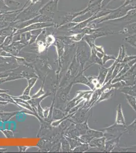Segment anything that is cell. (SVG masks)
Wrapping results in <instances>:
<instances>
[{"label": "cell", "instance_id": "obj_1", "mask_svg": "<svg viewBox=\"0 0 136 153\" xmlns=\"http://www.w3.org/2000/svg\"><path fill=\"white\" fill-rule=\"evenodd\" d=\"M101 131L104 133V136L107 139H109V140L117 137V135H116V134L127 132L126 126L117 124L116 123L111 126L101 129Z\"/></svg>", "mask_w": 136, "mask_h": 153}, {"label": "cell", "instance_id": "obj_2", "mask_svg": "<svg viewBox=\"0 0 136 153\" xmlns=\"http://www.w3.org/2000/svg\"><path fill=\"white\" fill-rule=\"evenodd\" d=\"M106 139L105 136L101 138H95L90 141L88 145L90 147L97 148L99 150V151L105 152V145Z\"/></svg>", "mask_w": 136, "mask_h": 153}, {"label": "cell", "instance_id": "obj_3", "mask_svg": "<svg viewBox=\"0 0 136 153\" xmlns=\"http://www.w3.org/2000/svg\"><path fill=\"white\" fill-rule=\"evenodd\" d=\"M124 133H122L119 135L116 138H112L110 139L109 140L105 142V152H111L113 151L115 147H117L120 138L122 136V135L124 134Z\"/></svg>", "mask_w": 136, "mask_h": 153}, {"label": "cell", "instance_id": "obj_4", "mask_svg": "<svg viewBox=\"0 0 136 153\" xmlns=\"http://www.w3.org/2000/svg\"><path fill=\"white\" fill-rule=\"evenodd\" d=\"M115 123L117 124L126 126L125 119H124V117L122 110V105L121 104H119L118 105L117 107Z\"/></svg>", "mask_w": 136, "mask_h": 153}, {"label": "cell", "instance_id": "obj_5", "mask_svg": "<svg viewBox=\"0 0 136 153\" xmlns=\"http://www.w3.org/2000/svg\"><path fill=\"white\" fill-rule=\"evenodd\" d=\"M108 71V68H106L104 67L103 66H101V67L99 68V73L97 78L99 85L101 86V87L104 83L106 78L107 75Z\"/></svg>", "mask_w": 136, "mask_h": 153}, {"label": "cell", "instance_id": "obj_6", "mask_svg": "<svg viewBox=\"0 0 136 153\" xmlns=\"http://www.w3.org/2000/svg\"><path fill=\"white\" fill-rule=\"evenodd\" d=\"M120 91L125 94L136 97V84L133 85L126 86L125 87L121 88Z\"/></svg>", "mask_w": 136, "mask_h": 153}, {"label": "cell", "instance_id": "obj_7", "mask_svg": "<svg viewBox=\"0 0 136 153\" xmlns=\"http://www.w3.org/2000/svg\"><path fill=\"white\" fill-rule=\"evenodd\" d=\"M114 92V88H112V89L110 90L109 91H108V92H103L100 95V96L99 98V99L96 102V104L99 103V102H101L104 100L109 99L113 95Z\"/></svg>", "mask_w": 136, "mask_h": 153}, {"label": "cell", "instance_id": "obj_8", "mask_svg": "<svg viewBox=\"0 0 136 153\" xmlns=\"http://www.w3.org/2000/svg\"><path fill=\"white\" fill-rule=\"evenodd\" d=\"M87 135L93 137V138H101L104 136V133L101 131H97L89 128L88 130L86 131V133Z\"/></svg>", "mask_w": 136, "mask_h": 153}, {"label": "cell", "instance_id": "obj_9", "mask_svg": "<svg viewBox=\"0 0 136 153\" xmlns=\"http://www.w3.org/2000/svg\"><path fill=\"white\" fill-rule=\"evenodd\" d=\"M125 96L128 103L136 113V97L128 94H125Z\"/></svg>", "mask_w": 136, "mask_h": 153}, {"label": "cell", "instance_id": "obj_10", "mask_svg": "<svg viewBox=\"0 0 136 153\" xmlns=\"http://www.w3.org/2000/svg\"><path fill=\"white\" fill-rule=\"evenodd\" d=\"M88 119L82 122V124H78L77 125V128L79 129L80 131L81 132V135L84 134L86 133V131L88 130L89 129V128L88 127V124H87V122H88Z\"/></svg>", "mask_w": 136, "mask_h": 153}, {"label": "cell", "instance_id": "obj_11", "mask_svg": "<svg viewBox=\"0 0 136 153\" xmlns=\"http://www.w3.org/2000/svg\"><path fill=\"white\" fill-rule=\"evenodd\" d=\"M79 139H80V141L81 143L88 144L90 142V141L93 139V138L89 135L84 134H82V136L80 137Z\"/></svg>", "mask_w": 136, "mask_h": 153}, {"label": "cell", "instance_id": "obj_12", "mask_svg": "<svg viewBox=\"0 0 136 153\" xmlns=\"http://www.w3.org/2000/svg\"><path fill=\"white\" fill-rule=\"evenodd\" d=\"M136 130V119L134 120L132 124L126 126V131L130 134H132V133Z\"/></svg>", "mask_w": 136, "mask_h": 153}, {"label": "cell", "instance_id": "obj_13", "mask_svg": "<svg viewBox=\"0 0 136 153\" xmlns=\"http://www.w3.org/2000/svg\"><path fill=\"white\" fill-rule=\"evenodd\" d=\"M111 59H114V60H116V58L115 57L113 56H109V55H104V56L103 58V64H105L109 60H111Z\"/></svg>", "mask_w": 136, "mask_h": 153}, {"label": "cell", "instance_id": "obj_14", "mask_svg": "<svg viewBox=\"0 0 136 153\" xmlns=\"http://www.w3.org/2000/svg\"><path fill=\"white\" fill-rule=\"evenodd\" d=\"M135 58H136V56H127V57H125L124 59L123 60V61L122 62L123 63H124V62H129V61H131L132 60L135 59Z\"/></svg>", "mask_w": 136, "mask_h": 153}, {"label": "cell", "instance_id": "obj_15", "mask_svg": "<svg viewBox=\"0 0 136 153\" xmlns=\"http://www.w3.org/2000/svg\"><path fill=\"white\" fill-rule=\"evenodd\" d=\"M135 80H136V77H135Z\"/></svg>", "mask_w": 136, "mask_h": 153}]
</instances>
